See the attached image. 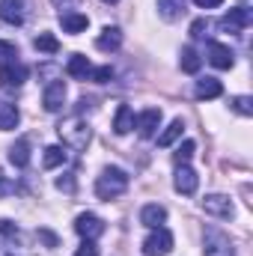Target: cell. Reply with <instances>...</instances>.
I'll list each match as a JSON object with an SVG mask.
<instances>
[{"mask_svg":"<svg viewBox=\"0 0 253 256\" xmlns=\"http://www.w3.org/2000/svg\"><path fill=\"white\" fill-rule=\"evenodd\" d=\"M230 104H232L236 114H242V116H253V98L250 96H236Z\"/></svg>","mask_w":253,"mask_h":256,"instance_id":"obj_28","label":"cell"},{"mask_svg":"<svg viewBox=\"0 0 253 256\" xmlns=\"http://www.w3.org/2000/svg\"><path fill=\"white\" fill-rule=\"evenodd\" d=\"M90 72H92V63H90L84 54H72V57H68V63H66V74H68V78L86 80V78H90Z\"/></svg>","mask_w":253,"mask_h":256,"instance_id":"obj_15","label":"cell"},{"mask_svg":"<svg viewBox=\"0 0 253 256\" xmlns=\"http://www.w3.org/2000/svg\"><path fill=\"white\" fill-rule=\"evenodd\" d=\"M42 104H45V110H48V114H57V110L63 108V104H66V84H63V80H51V84L45 86Z\"/></svg>","mask_w":253,"mask_h":256,"instance_id":"obj_9","label":"cell"},{"mask_svg":"<svg viewBox=\"0 0 253 256\" xmlns=\"http://www.w3.org/2000/svg\"><path fill=\"white\" fill-rule=\"evenodd\" d=\"M250 9L248 6H236V9H230L224 18H220V30L224 33H232V36H238L248 24H250Z\"/></svg>","mask_w":253,"mask_h":256,"instance_id":"obj_6","label":"cell"},{"mask_svg":"<svg viewBox=\"0 0 253 256\" xmlns=\"http://www.w3.org/2000/svg\"><path fill=\"white\" fill-rule=\"evenodd\" d=\"M36 48L45 51V54H57V51H60V42H57V36H51V33H39V36H36Z\"/></svg>","mask_w":253,"mask_h":256,"instance_id":"obj_26","label":"cell"},{"mask_svg":"<svg viewBox=\"0 0 253 256\" xmlns=\"http://www.w3.org/2000/svg\"><path fill=\"white\" fill-rule=\"evenodd\" d=\"M0 21L21 24L24 21V0H0Z\"/></svg>","mask_w":253,"mask_h":256,"instance_id":"obj_14","label":"cell"},{"mask_svg":"<svg viewBox=\"0 0 253 256\" xmlns=\"http://www.w3.org/2000/svg\"><path fill=\"white\" fill-rule=\"evenodd\" d=\"M27 80V66L24 63H3L0 66V84L6 86V90H15V86H21Z\"/></svg>","mask_w":253,"mask_h":256,"instance_id":"obj_8","label":"cell"},{"mask_svg":"<svg viewBox=\"0 0 253 256\" xmlns=\"http://www.w3.org/2000/svg\"><path fill=\"white\" fill-rule=\"evenodd\" d=\"M194 92H196V98H202V102H206V98H218V96L224 92V86H220V80H218V78H200Z\"/></svg>","mask_w":253,"mask_h":256,"instance_id":"obj_19","label":"cell"},{"mask_svg":"<svg viewBox=\"0 0 253 256\" xmlns=\"http://www.w3.org/2000/svg\"><path fill=\"white\" fill-rule=\"evenodd\" d=\"M39 236H42V238H45V242H48V244H51V248H54V244H57V238H54V236H51V232H45V230H42V232H39Z\"/></svg>","mask_w":253,"mask_h":256,"instance_id":"obj_35","label":"cell"},{"mask_svg":"<svg viewBox=\"0 0 253 256\" xmlns=\"http://www.w3.org/2000/svg\"><path fill=\"white\" fill-rule=\"evenodd\" d=\"M202 208H206V214H212V218H232V214H236L232 200L224 196V194H208V196L202 200Z\"/></svg>","mask_w":253,"mask_h":256,"instance_id":"obj_7","label":"cell"},{"mask_svg":"<svg viewBox=\"0 0 253 256\" xmlns=\"http://www.w3.org/2000/svg\"><path fill=\"white\" fill-rule=\"evenodd\" d=\"M202 256H236V248H232V242L220 232V230H206V236H202Z\"/></svg>","mask_w":253,"mask_h":256,"instance_id":"obj_4","label":"cell"},{"mask_svg":"<svg viewBox=\"0 0 253 256\" xmlns=\"http://www.w3.org/2000/svg\"><path fill=\"white\" fill-rule=\"evenodd\" d=\"M21 122V114L12 102H3L0 98V131H12V128Z\"/></svg>","mask_w":253,"mask_h":256,"instance_id":"obj_18","label":"cell"},{"mask_svg":"<svg viewBox=\"0 0 253 256\" xmlns=\"http://www.w3.org/2000/svg\"><path fill=\"white\" fill-rule=\"evenodd\" d=\"M74 256H98V244L96 242H90V238H84V244L78 248V254Z\"/></svg>","mask_w":253,"mask_h":256,"instance_id":"obj_32","label":"cell"},{"mask_svg":"<svg viewBox=\"0 0 253 256\" xmlns=\"http://www.w3.org/2000/svg\"><path fill=\"white\" fill-rule=\"evenodd\" d=\"M104 3H116V0H104Z\"/></svg>","mask_w":253,"mask_h":256,"instance_id":"obj_36","label":"cell"},{"mask_svg":"<svg viewBox=\"0 0 253 256\" xmlns=\"http://www.w3.org/2000/svg\"><path fill=\"white\" fill-rule=\"evenodd\" d=\"M42 164H45L48 170H54V167L66 164V149H63V146H48V149H45V155H42Z\"/></svg>","mask_w":253,"mask_h":256,"instance_id":"obj_25","label":"cell"},{"mask_svg":"<svg viewBox=\"0 0 253 256\" xmlns=\"http://www.w3.org/2000/svg\"><path fill=\"white\" fill-rule=\"evenodd\" d=\"M164 220H167V208H164V206H158V202H149V206H143V212H140V224H143V226H149V230H158Z\"/></svg>","mask_w":253,"mask_h":256,"instance_id":"obj_13","label":"cell"},{"mask_svg":"<svg viewBox=\"0 0 253 256\" xmlns=\"http://www.w3.org/2000/svg\"><path fill=\"white\" fill-rule=\"evenodd\" d=\"M185 6H188V0H158V12L164 21H179L185 15Z\"/></svg>","mask_w":253,"mask_h":256,"instance_id":"obj_17","label":"cell"},{"mask_svg":"<svg viewBox=\"0 0 253 256\" xmlns=\"http://www.w3.org/2000/svg\"><path fill=\"white\" fill-rule=\"evenodd\" d=\"M74 232H78L80 238L96 242V238L104 232V220H102L98 214H92V212H84V214H78V218H74Z\"/></svg>","mask_w":253,"mask_h":256,"instance_id":"obj_5","label":"cell"},{"mask_svg":"<svg viewBox=\"0 0 253 256\" xmlns=\"http://www.w3.org/2000/svg\"><path fill=\"white\" fill-rule=\"evenodd\" d=\"M206 30H208V21H206V18H196V21L190 24V36H194V39H202Z\"/></svg>","mask_w":253,"mask_h":256,"instance_id":"obj_31","label":"cell"},{"mask_svg":"<svg viewBox=\"0 0 253 256\" xmlns=\"http://www.w3.org/2000/svg\"><path fill=\"white\" fill-rule=\"evenodd\" d=\"M110 78H114V68L110 66H98V68L90 72V80H96V84H108Z\"/></svg>","mask_w":253,"mask_h":256,"instance_id":"obj_29","label":"cell"},{"mask_svg":"<svg viewBox=\"0 0 253 256\" xmlns=\"http://www.w3.org/2000/svg\"><path fill=\"white\" fill-rule=\"evenodd\" d=\"M18 60V48L9 42H0V63H15Z\"/></svg>","mask_w":253,"mask_h":256,"instance_id":"obj_30","label":"cell"},{"mask_svg":"<svg viewBox=\"0 0 253 256\" xmlns=\"http://www.w3.org/2000/svg\"><path fill=\"white\" fill-rule=\"evenodd\" d=\"M9 191H12V182H9V179L3 176V170H0V196H6Z\"/></svg>","mask_w":253,"mask_h":256,"instance_id":"obj_34","label":"cell"},{"mask_svg":"<svg viewBox=\"0 0 253 256\" xmlns=\"http://www.w3.org/2000/svg\"><path fill=\"white\" fill-rule=\"evenodd\" d=\"M134 128V110L128 104H120L116 108V116H114V131L116 134H128Z\"/></svg>","mask_w":253,"mask_h":256,"instance_id":"obj_22","label":"cell"},{"mask_svg":"<svg viewBox=\"0 0 253 256\" xmlns=\"http://www.w3.org/2000/svg\"><path fill=\"white\" fill-rule=\"evenodd\" d=\"M170 250H173V232L167 226H158L143 238V254L146 256H167Z\"/></svg>","mask_w":253,"mask_h":256,"instance_id":"obj_3","label":"cell"},{"mask_svg":"<svg viewBox=\"0 0 253 256\" xmlns=\"http://www.w3.org/2000/svg\"><path fill=\"white\" fill-rule=\"evenodd\" d=\"M161 128V110L158 108H149L137 116V131L140 137H155V131Z\"/></svg>","mask_w":253,"mask_h":256,"instance_id":"obj_12","label":"cell"},{"mask_svg":"<svg viewBox=\"0 0 253 256\" xmlns=\"http://www.w3.org/2000/svg\"><path fill=\"white\" fill-rule=\"evenodd\" d=\"M173 185H176V191L179 194L190 196V194L196 191V185H200V176L190 170L188 164H179V167H176V179H173Z\"/></svg>","mask_w":253,"mask_h":256,"instance_id":"obj_10","label":"cell"},{"mask_svg":"<svg viewBox=\"0 0 253 256\" xmlns=\"http://www.w3.org/2000/svg\"><path fill=\"white\" fill-rule=\"evenodd\" d=\"M208 63L214 66V68H232L236 54L230 51V45H224V42H212V45H208Z\"/></svg>","mask_w":253,"mask_h":256,"instance_id":"obj_11","label":"cell"},{"mask_svg":"<svg viewBox=\"0 0 253 256\" xmlns=\"http://www.w3.org/2000/svg\"><path fill=\"white\" fill-rule=\"evenodd\" d=\"M182 131H185V122H182V120H173L170 126L158 134V146H173V143L182 137Z\"/></svg>","mask_w":253,"mask_h":256,"instance_id":"obj_23","label":"cell"},{"mask_svg":"<svg viewBox=\"0 0 253 256\" xmlns=\"http://www.w3.org/2000/svg\"><path fill=\"white\" fill-rule=\"evenodd\" d=\"M60 24H63L66 33H84L86 24H90V18H86L84 12H63V15H60Z\"/></svg>","mask_w":253,"mask_h":256,"instance_id":"obj_20","label":"cell"},{"mask_svg":"<svg viewBox=\"0 0 253 256\" xmlns=\"http://www.w3.org/2000/svg\"><path fill=\"white\" fill-rule=\"evenodd\" d=\"M194 152H196V143H194V140H185V143H182V146L173 152V161H176V167H179V164H188L190 158H194Z\"/></svg>","mask_w":253,"mask_h":256,"instance_id":"obj_27","label":"cell"},{"mask_svg":"<svg viewBox=\"0 0 253 256\" xmlns=\"http://www.w3.org/2000/svg\"><path fill=\"white\" fill-rule=\"evenodd\" d=\"M194 3H196L200 9H218V6H220L224 0H194Z\"/></svg>","mask_w":253,"mask_h":256,"instance_id":"obj_33","label":"cell"},{"mask_svg":"<svg viewBox=\"0 0 253 256\" xmlns=\"http://www.w3.org/2000/svg\"><path fill=\"white\" fill-rule=\"evenodd\" d=\"M179 63H182V72L196 74V72H200V66H202V60H200V54H196L194 48H182V57H179Z\"/></svg>","mask_w":253,"mask_h":256,"instance_id":"obj_24","label":"cell"},{"mask_svg":"<svg viewBox=\"0 0 253 256\" xmlns=\"http://www.w3.org/2000/svg\"><path fill=\"white\" fill-rule=\"evenodd\" d=\"M9 161H12L15 167H27V164H30V143H27L24 137L9 146Z\"/></svg>","mask_w":253,"mask_h":256,"instance_id":"obj_21","label":"cell"},{"mask_svg":"<svg viewBox=\"0 0 253 256\" xmlns=\"http://www.w3.org/2000/svg\"><path fill=\"white\" fill-rule=\"evenodd\" d=\"M57 131H60V137H63V146L78 149V152L86 149L90 140H92V131H90V126H86L84 120H68V122H63Z\"/></svg>","mask_w":253,"mask_h":256,"instance_id":"obj_2","label":"cell"},{"mask_svg":"<svg viewBox=\"0 0 253 256\" xmlns=\"http://www.w3.org/2000/svg\"><path fill=\"white\" fill-rule=\"evenodd\" d=\"M128 191V173L122 167H104L96 179V196L98 200H116Z\"/></svg>","mask_w":253,"mask_h":256,"instance_id":"obj_1","label":"cell"},{"mask_svg":"<svg viewBox=\"0 0 253 256\" xmlns=\"http://www.w3.org/2000/svg\"><path fill=\"white\" fill-rule=\"evenodd\" d=\"M120 45H122V30L120 27H104L98 33V39H96V48L98 51H116Z\"/></svg>","mask_w":253,"mask_h":256,"instance_id":"obj_16","label":"cell"}]
</instances>
